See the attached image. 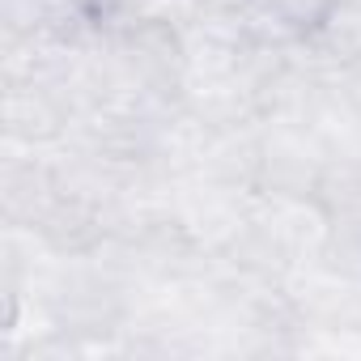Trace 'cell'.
<instances>
[{
    "instance_id": "1",
    "label": "cell",
    "mask_w": 361,
    "mask_h": 361,
    "mask_svg": "<svg viewBox=\"0 0 361 361\" xmlns=\"http://www.w3.org/2000/svg\"><path fill=\"white\" fill-rule=\"evenodd\" d=\"M264 5L276 13V22H285L293 35H314L327 22H336L340 0H264Z\"/></svg>"
}]
</instances>
